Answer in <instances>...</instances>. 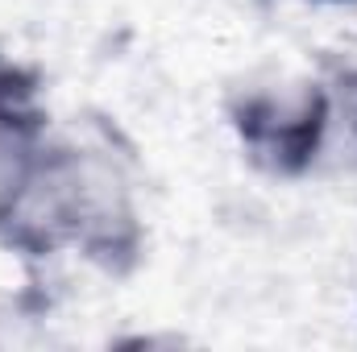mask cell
I'll return each mask as SVG.
<instances>
[{
  "instance_id": "6da1fadb",
  "label": "cell",
  "mask_w": 357,
  "mask_h": 352,
  "mask_svg": "<svg viewBox=\"0 0 357 352\" xmlns=\"http://www.w3.org/2000/svg\"><path fill=\"white\" fill-rule=\"evenodd\" d=\"M21 178H25L21 145H17L8 133H0V199H4L8 191H17V186H21Z\"/></svg>"
}]
</instances>
